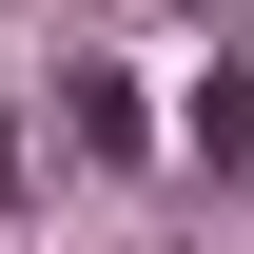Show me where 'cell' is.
Returning <instances> with one entry per match:
<instances>
[{"label":"cell","instance_id":"obj_1","mask_svg":"<svg viewBox=\"0 0 254 254\" xmlns=\"http://www.w3.org/2000/svg\"><path fill=\"white\" fill-rule=\"evenodd\" d=\"M0 195H20V118H0Z\"/></svg>","mask_w":254,"mask_h":254}]
</instances>
